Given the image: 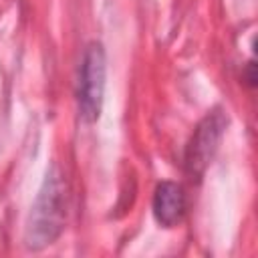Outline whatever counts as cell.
I'll list each match as a JSON object with an SVG mask.
<instances>
[{"label":"cell","instance_id":"obj_1","mask_svg":"<svg viewBox=\"0 0 258 258\" xmlns=\"http://www.w3.org/2000/svg\"><path fill=\"white\" fill-rule=\"evenodd\" d=\"M60 183L58 179L46 181V189L38 198L36 208L32 210L28 224V246H44L48 244L60 230L62 222V200H60Z\"/></svg>","mask_w":258,"mask_h":258},{"label":"cell","instance_id":"obj_2","mask_svg":"<svg viewBox=\"0 0 258 258\" xmlns=\"http://www.w3.org/2000/svg\"><path fill=\"white\" fill-rule=\"evenodd\" d=\"M105 85V56L99 44H91L85 52L79 79V109L85 121H95L101 113Z\"/></svg>","mask_w":258,"mask_h":258},{"label":"cell","instance_id":"obj_3","mask_svg":"<svg viewBox=\"0 0 258 258\" xmlns=\"http://www.w3.org/2000/svg\"><path fill=\"white\" fill-rule=\"evenodd\" d=\"M183 212H185V198H183L181 187L173 181H161L155 187V196H153L155 220L161 226L171 228L181 222Z\"/></svg>","mask_w":258,"mask_h":258},{"label":"cell","instance_id":"obj_4","mask_svg":"<svg viewBox=\"0 0 258 258\" xmlns=\"http://www.w3.org/2000/svg\"><path fill=\"white\" fill-rule=\"evenodd\" d=\"M218 135H220V125L216 123V117H208L202 125H200V131L196 135V139L191 141L189 145V155H187V165L191 169H198V165H204L208 163L214 147H216V141H218Z\"/></svg>","mask_w":258,"mask_h":258}]
</instances>
